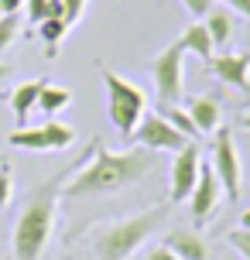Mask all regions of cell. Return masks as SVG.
Segmentation results:
<instances>
[{"label":"cell","mask_w":250,"mask_h":260,"mask_svg":"<svg viewBox=\"0 0 250 260\" xmlns=\"http://www.w3.org/2000/svg\"><path fill=\"white\" fill-rule=\"evenodd\" d=\"M11 195H14V175H11V168H7V161H4V165H0V209H7Z\"/></svg>","instance_id":"obj_22"},{"label":"cell","mask_w":250,"mask_h":260,"mask_svg":"<svg viewBox=\"0 0 250 260\" xmlns=\"http://www.w3.org/2000/svg\"><path fill=\"white\" fill-rule=\"evenodd\" d=\"M199 165H202V154H199L196 141H189L182 151H175L171 157V171H168V188H171V202H185L192 188L199 182Z\"/></svg>","instance_id":"obj_8"},{"label":"cell","mask_w":250,"mask_h":260,"mask_svg":"<svg viewBox=\"0 0 250 260\" xmlns=\"http://www.w3.org/2000/svg\"><path fill=\"white\" fill-rule=\"evenodd\" d=\"M209 72L220 82L233 86L240 92H250V52H226L209 58Z\"/></svg>","instance_id":"obj_10"},{"label":"cell","mask_w":250,"mask_h":260,"mask_svg":"<svg viewBox=\"0 0 250 260\" xmlns=\"http://www.w3.org/2000/svg\"><path fill=\"white\" fill-rule=\"evenodd\" d=\"M212 4H216V0H212Z\"/></svg>","instance_id":"obj_35"},{"label":"cell","mask_w":250,"mask_h":260,"mask_svg":"<svg viewBox=\"0 0 250 260\" xmlns=\"http://www.w3.org/2000/svg\"><path fill=\"white\" fill-rule=\"evenodd\" d=\"M0 17H4V11H0Z\"/></svg>","instance_id":"obj_34"},{"label":"cell","mask_w":250,"mask_h":260,"mask_svg":"<svg viewBox=\"0 0 250 260\" xmlns=\"http://www.w3.org/2000/svg\"><path fill=\"white\" fill-rule=\"evenodd\" d=\"M212 171L223 185V195L233 202L240 195V185H243V165H240V151L233 144V134L230 130H216V141H212Z\"/></svg>","instance_id":"obj_6"},{"label":"cell","mask_w":250,"mask_h":260,"mask_svg":"<svg viewBox=\"0 0 250 260\" xmlns=\"http://www.w3.org/2000/svg\"><path fill=\"white\" fill-rule=\"evenodd\" d=\"M131 141L147 147V151H171V154H175V151H182L185 144H189V137L178 134L161 113H144V120H141L137 130L131 134Z\"/></svg>","instance_id":"obj_7"},{"label":"cell","mask_w":250,"mask_h":260,"mask_svg":"<svg viewBox=\"0 0 250 260\" xmlns=\"http://www.w3.org/2000/svg\"><path fill=\"white\" fill-rule=\"evenodd\" d=\"M240 127H243V130H250V110L243 113V117H240Z\"/></svg>","instance_id":"obj_33"},{"label":"cell","mask_w":250,"mask_h":260,"mask_svg":"<svg viewBox=\"0 0 250 260\" xmlns=\"http://www.w3.org/2000/svg\"><path fill=\"white\" fill-rule=\"evenodd\" d=\"M154 168V151L131 147V151H106L96 141L86 154L72 165L69 178L62 182V195L82 199V195H113L127 185H137Z\"/></svg>","instance_id":"obj_1"},{"label":"cell","mask_w":250,"mask_h":260,"mask_svg":"<svg viewBox=\"0 0 250 260\" xmlns=\"http://www.w3.org/2000/svg\"><path fill=\"white\" fill-rule=\"evenodd\" d=\"M189 117L199 134H216L220 130V103L212 96H196V100H189Z\"/></svg>","instance_id":"obj_13"},{"label":"cell","mask_w":250,"mask_h":260,"mask_svg":"<svg viewBox=\"0 0 250 260\" xmlns=\"http://www.w3.org/2000/svg\"><path fill=\"white\" fill-rule=\"evenodd\" d=\"M202 24H206V31H209L212 38V48H230V41H233V17H230V11H209L206 17H202Z\"/></svg>","instance_id":"obj_15"},{"label":"cell","mask_w":250,"mask_h":260,"mask_svg":"<svg viewBox=\"0 0 250 260\" xmlns=\"http://www.w3.org/2000/svg\"><path fill=\"white\" fill-rule=\"evenodd\" d=\"M165 247L178 260H209V247H206V240L196 230H171L165 236Z\"/></svg>","instance_id":"obj_11"},{"label":"cell","mask_w":250,"mask_h":260,"mask_svg":"<svg viewBox=\"0 0 250 260\" xmlns=\"http://www.w3.org/2000/svg\"><path fill=\"white\" fill-rule=\"evenodd\" d=\"M38 35H41V41L48 45V58H55L58 41L69 35V21H66V17H45V21L38 24Z\"/></svg>","instance_id":"obj_18"},{"label":"cell","mask_w":250,"mask_h":260,"mask_svg":"<svg viewBox=\"0 0 250 260\" xmlns=\"http://www.w3.org/2000/svg\"><path fill=\"white\" fill-rule=\"evenodd\" d=\"M158 113L168 120L178 134H185L189 141H196V137H199V130H196V123H192V117H189V110H182V106H158Z\"/></svg>","instance_id":"obj_20"},{"label":"cell","mask_w":250,"mask_h":260,"mask_svg":"<svg viewBox=\"0 0 250 260\" xmlns=\"http://www.w3.org/2000/svg\"><path fill=\"white\" fill-rule=\"evenodd\" d=\"M226 240H230V247L237 250L243 260H250V230H233Z\"/></svg>","instance_id":"obj_23"},{"label":"cell","mask_w":250,"mask_h":260,"mask_svg":"<svg viewBox=\"0 0 250 260\" xmlns=\"http://www.w3.org/2000/svg\"><path fill=\"white\" fill-rule=\"evenodd\" d=\"M48 17H66V4L62 0H48Z\"/></svg>","instance_id":"obj_30"},{"label":"cell","mask_w":250,"mask_h":260,"mask_svg":"<svg viewBox=\"0 0 250 260\" xmlns=\"http://www.w3.org/2000/svg\"><path fill=\"white\" fill-rule=\"evenodd\" d=\"M220 199H223V185H220V178H216V171H212L209 161H202V165H199V182H196V188H192V195H189L192 219L206 222L212 212H216Z\"/></svg>","instance_id":"obj_9"},{"label":"cell","mask_w":250,"mask_h":260,"mask_svg":"<svg viewBox=\"0 0 250 260\" xmlns=\"http://www.w3.org/2000/svg\"><path fill=\"white\" fill-rule=\"evenodd\" d=\"M185 48L182 41H171L161 55L151 62V79H154V92H158V106H178L185 96Z\"/></svg>","instance_id":"obj_5"},{"label":"cell","mask_w":250,"mask_h":260,"mask_svg":"<svg viewBox=\"0 0 250 260\" xmlns=\"http://www.w3.org/2000/svg\"><path fill=\"white\" fill-rule=\"evenodd\" d=\"M7 76H11V65H4V62H0V82H4Z\"/></svg>","instance_id":"obj_32"},{"label":"cell","mask_w":250,"mask_h":260,"mask_svg":"<svg viewBox=\"0 0 250 260\" xmlns=\"http://www.w3.org/2000/svg\"><path fill=\"white\" fill-rule=\"evenodd\" d=\"M161 216L165 209H147V212H137V216H127V219L113 222V226H103L100 233L92 236V250H96V260H127L134 257L137 250L144 247V240L161 226Z\"/></svg>","instance_id":"obj_3"},{"label":"cell","mask_w":250,"mask_h":260,"mask_svg":"<svg viewBox=\"0 0 250 260\" xmlns=\"http://www.w3.org/2000/svg\"><path fill=\"white\" fill-rule=\"evenodd\" d=\"M240 230H250V209H243V216H240Z\"/></svg>","instance_id":"obj_31"},{"label":"cell","mask_w":250,"mask_h":260,"mask_svg":"<svg viewBox=\"0 0 250 260\" xmlns=\"http://www.w3.org/2000/svg\"><path fill=\"white\" fill-rule=\"evenodd\" d=\"M69 103H72V92H69L66 86H52V82H45V89H41V96H38V110H41V113L55 117V113L66 110Z\"/></svg>","instance_id":"obj_17"},{"label":"cell","mask_w":250,"mask_h":260,"mask_svg":"<svg viewBox=\"0 0 250 260\" xmlns=\"http://www.w3.org/2000/svg\"><path fill=\"white\" fill-rule=\"evenodd\" d=\"M223 4H230V11L243 14V17H250V0H223Z\"/></svg>","instance_id":"obj_28"},{"label":"cell","mask_w":250,"mask_h":260,"mask_svg":"<svg viewBox=\"0 0 250 260\" xmlns=\"http://www.w3.org/2000/svg\"><path fill=\"white\" fill-rule=\"evenodd\" d=\"M72 171V168H69ZM69 171L55 175L48 182H41L31 199L24 202L21 216L14 222V236H11V257L7 260H41L45 247L52 240V226H55V209H58V195H62V182L69 178Z\"/></svg>","instance_id":"obj_2"},{"label":"cell","mask_w":250,"mask_h":260,"mask_svg":"<svg viewBox=\"0 0 250 260\" xmlns=\"http://www.w3.org/2000/svg\"><path fill=\"white\" fill-rule=\"evenodd\" d=\"M24 7H27V21L31 24H41L48 17V0H24Z\"/></svg>","instance_id":"obj_24"},{"label":"cell","mask_w":250,"mask_h":260,"mask_svg":"<svg viewBox=\"0 0 250 260\" xmlns=\"http://www.w3.org/2000/svg\"><path fill=\"white\" fill-rule=\"evenodd\" d=\"M21 7H24V0H0V11L4 14H21Z\"/></svg>","instance_id":"obj_29"},{"label":"cell","mask_w":250,"mask_h":260,"mask_svg":"<svg viewBox=\"0 0 250 260\" xmlns=\"http://www.w3.org/2000/svg\"><path fill=\"white\" fill-rule=\"evenodd\" d=\"M100 76H103V86H106V117L120 130V137L131 141V134L147 113L144 89L131 79H123L120 72H113V69H100Z\"/></svg>","instance_id":"obj_4"},{"label":"cell","mask_w":250,"mask_h":260,"mask_svg":"<svg viewBox=\"0 0 250 260\" xmlns=\"http://www.w3.org/2000/svg\"><path fill=\"white\" fill-rule=\"evenodd\" d=\"M182 48L185 52H192V55H199L202 62H209L212 55H216V48H212V38H209V31H206V24L202 21H196V24H189L182 31Z\"/></svg>","instance_id":"obj_14"},{"label":"cell","mask_w":250,"mask_h":260,"mask_svg":"<svg viewBox=\"0 0 250 260\" xmlns=\"http://www.w3.org/2000/svg\"><path fill=\"white\" fill-rule=\"evenodd\" d=\"M147 260H178V257H175V253H171V250L161 243V247H154L151 253H147Z\"/></svg>","instance_id":"obj_27"},{"label":"cell","mask_w":250,"mask_h":260,"mask_svg":"<svg viewBox=\"0 0 250 260\" xmlns=\"http://www.w3.org/2000/svg\"><path fill=\"white\" fill-rule=\"evenodd\" d=\"M0 165H4V161H0Z\"/></svg>","instance_id":"obj_36"},{"label":"cell","mask_w":250,"mask_h":260,"mask_svg":"<svg viewBox=\"0 0 250 260\" xmlns=\"http://www.w3.org/2000/svg\"><path fill=\"white\" fill-rule=\"evenodd\" d=\"M182 4H185V11L192 14V17H199V21L212 11V0H182Z\"/></svg>","instance_id":"obj_26"},{"label":"cell","mask_w":250,"mask_h":260,"mask_svg":"<svg viewBox=\"0 0 250 260\" xmlns=\"http://www.w3.org/2000/svg\"><path fill=\"white\" fill-rule=\"evenodd\" d=\"M45 82H48V79H27V82H21V86L11 92V113H14V120H17V127H24V120L38 110V96H41V89H45Z\"/></svg>","instance_id":"obj_12"},{"label":"cell","mask_w":250,"mask_h":260,"mask_svg":"<svg viewBox=\"0 0 250 260\" xmlns=\"http://www.w3.org/2000/svg\"><path fill=\"white\" fill-rule=\"evenodd\" d=\"M7 144L11 147H17V151H52V144H48V137H45V130L41 127H14L11 137H7Z\"/></svg>","instance_id":"obj_16"},{"label":"cell","mask_w":250,"mask_h":260,"mask_svg":"<svg viewBox=\"0 0 250 260\" xmlns=\"http://www.w3.org/2000/svg\"><path fill=\"white\" fill-rule=\"evenodd\" d=\"M41 130H45V137L52 144V151H66V147L76 144V130L69 123H62V120H48V123H41Z\"/></svg>","instance_id":"obj_19"},{"label":"cell","mask_w":250,"mask_h":260,"mask_svg":"<svg viewBox=\"0 0 250 260\" xmlns=\"http://www.w3.org/2000/svg\"><path fill=\"white\" fill-rule=\"evenodd\" d=\"M17 31H21V14H4V17H0V55L14 45Z\"/></svg>","instance_id":"obj_21"},{"label":"cell","mask_w":250,"mask_h":260,"mask_svg":"<svg viewBox=\"0 0 250 260\" xmlns=\"http://www.w3.org/2000/svg\"><path fill=\"white\" fill-rule=\"evenodd\" d=\"M62 4H66V21H69V27H72L82 14H86V0H62Z\"/></svg>","instance_id":"obj_25"}]
</instances>
